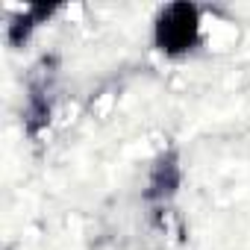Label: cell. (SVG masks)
Segmentation results:
<instances>
[{"label": "cell", "mask_w": 250, "mask_h": 250, "mask_svg": "<svg viewBox=\"0 0 250 250\" xmlns=\"http://www.w3.org/2000/svg\"><path fill=\"white\" fill-rule=\"evenodd\" d=\"M194 12L188 6H174L168 24H162V44L165 47H188L194 36Z\"/></svg>", "instance_id": "obj_1"}]
</instances>
